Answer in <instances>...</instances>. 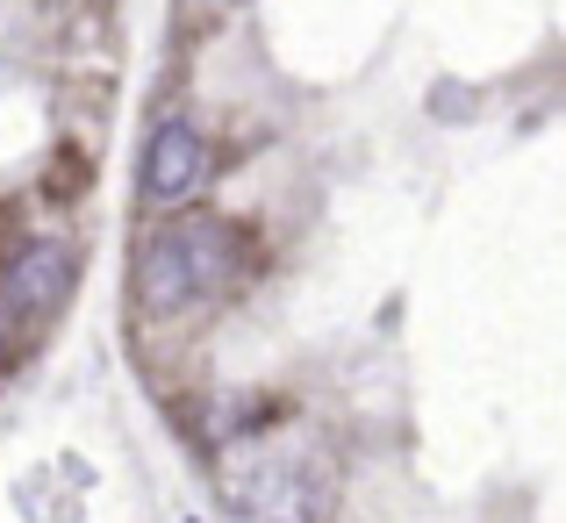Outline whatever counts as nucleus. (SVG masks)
I'll use <instances>...</instances> for the list:
<instances>
[{
    "mask_svg": "<svg viewBox=\"0 0 566 523\" xmlns=\"http://www.w3.org/2000/svg\"><path fill=\"white\" fill-rule=\"evenodd\" d=\"M208 179H216V151H208V137L193 123H158L151 144H144V201L151 208H172L180 216L187 201H201Z\"/></svg>",
    "mask_w": 566,
    "mask_h": 523,
    "instance_id": "obj_2",
    "label": "nucleus"
},
{
    "mask_svg": "<svg viewBox=\"0 0 566 523\" xmlns=\"http://www.w3.org/2000/svg\"><path fill=\"white\" fill-rule=\"evenodd\" d=\"M244 273V244L222 216H166L137 244V302L151 316H187L237 287Z\"/></svg>",
    "mask_w": 566,
    "mask_h": 523,
    "instance_id": "obj_1",
    "label": "nucleus"
},
{
    "mask_svg": "<svg viewBox=\"0 0 566 523\" xmlns=\"http://www.w3.org/2000/svg\"><path fill=\"white\" fill-rule=\"evenodd\" d=\"M65 294H72V244L36 237V244H22V251H14V265L0 273V316L36 323V316H51Z\"/></svg>",
    "mask_w": 566,
    "mask_h": 523,
    "instance_id": "obj_3",
    "label": "nucleus"
}]
</instances>
